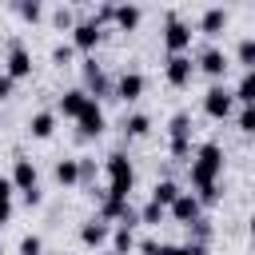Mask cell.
I'll use <instances>...</instances> for the list:
<instances>
[{"instance_id": "obj_1", "label": "cell", "mask_w": 255, "mask_h": 255, "mask_svg": "<svg viewBox=\"0 0 255 255\" xmlns=\"http://www.w3.org/2000/svg\"><path fill=\"white\" fill-rule=\"evenodd\" d=\"M219 175H223V147H219L215 139H207V143L195 147V159H191V187H195V191L215 187Z\"/></svg>"}, {"instance_id": "obj_2", "label": "cell", "mask_w": 255, "mask_h": 255, "mask_svg": "<svg viewBox=\"0 0 255 255\" xmlns=\"http://www.w3.org/2000/svg\"><path fill=\"white\" fill-rule=\"evenodd\" d=\"M104 167H108V195H112V199H128L131 187H135V167H131V159H128L124 151H112Z\"/></svg>"}, {"instance_id": "obj_3", "label": "cell", "mask_w": 255, "mask_h": 255, "mask_svg": "<svg viewBox=\"0 0 255 255\" xmlns=\"http://www.w3.org/2000/svg\"><path fill=\"white\" fill-rule=\"evenodd\" d=\"M8 179H12V187H16V191H24V199H28V203H40V171H36V163H32V159H24V155H20V159L12 163V175H8Z\"/></svg>"}, {"instance_id": "obj_4", "label": "cell", "mask_w": 255, "mask_h": 255, "mask_svg": "<svg viewBox=\"0 0 255 255\" xmlns=\"http://www.w3.org/2000/svg\"><path fill=\"white\" fill-rule=\"evenodd\" d=\"M163 44H167V52L171 56H183L187 48H191V24L187 20H179L175 12L167 16V24H163Z\"/></svg>"}, {"instance_id": "obj_5", "label": "cell", "mask_w": 255, "mask_h": 255, "mask_svg": "<svg viewBox=\"0 0 255 255\" xmlns=\"http://www.w3.org/2000/svg\"><path fill=\"white\" fill-rule=\"evenodd\" d=\"M231 104H235V92L223 88V84H211V88L203 92V112H207L211 120H227V116H231Z\"/></svg>"}, {"instance_id": "obj_6", "label": "cell", "mask_w": 255, "mask_h": 255, "mask_svg": "<svg viewBox=\"0 0 255 255\" xmlns=\"http://www.w3.org/2000/svg\"><path fill=\"white\" fill-rule=\"evenodd\" d=\"M167 135H171V155L183 159V155L191 151V116H187V112H175L171 124H167Z\"/></svg>"}, {"instance_id": "obj_7", "label": "cell", "mask_w": 255, "mask_h": 255, "mask_svg": "<svg viewBox=\"0 0 255 255\" xmlns=\"http://www.w3.org/2000/svg\"><path fill=\"white\" fill-rule=\"evenodd\" d=\"M167 215L175 219V223H183V227H191L195 219H203V203L195 199V191H179V199L167 207Z\"/></svg>"}, {"instance_id": "obj_8", "label": "cell", "mask_w": 255, "mask_h": 255, "mask_svg": "<svg viewBox=\"0 0 255 255\" xmlns=\"http://www.w3.org/2000/svg\"><path fill=\"white\" fill-rule=\"evenodd\" d=\"M76 128H80V135H100V131L108 128V116H104V108H100V100H92V96H88V104H84V112L76 116Z\"/></svg>"}, {"instance_id": "obj_9", "label": "cell", "mask_w": 255, "mask_h": 255, "mask_svg": "<svg viewBox=\"0 0 255 255\" xmlns=\"http://www.w3.org/2000/svg\"><path fill=\"white\" fill-rule=\"evenodd\" d=\"M163 76H167V84H171V88H187V84H191V76H195L191 56H167Z\"/></svg>"}, {"instance_id": "obj_10", "label": "cell", "mask_w": 255, "mask_h": 255, "mask_svg": "<svg viewBox=\"0 0 255 255\" xmlns=\"http://www.w3.org/2000/svg\"><path fill=\"white\" fill-rule=\"evenodd\" d=\"M143 88H147V80H143V72H135V68L120 72V80H116V96H120L124 104L139 100V96H143Z\"/></svg>"}, {"instance_id": "obj_11", "label": "cell", "mask_w": 255, "mask_h": 255, "mask_svg": "<svg viewBox=\"0 0 255 255\" xmlns=\"http://www.w3.org/2000/svg\"><path fill=\"white\" fill-rule=\"evenodd\" d=\"M100 24L96 20H80L76 28H72V48H80V52H92L96 44H100Z\"/></svg>"}, {"instance_id": "obj_12", "label": "cell", "mask_w": 255, "mask_h": 255, "mask_svg": "<svg viewBox=\"0 0 255 255\" xmlns=\"http://www.w3.org/2000/svg\"><path fill=\"white\" fill-rule=\"evenodd\" d=\"M28 72H32V52H28L24 44H12V52H8V72H4V76L16 84V80H24Z\"/></svg>"}, {"instance_id": "obj_13", "label": "cell", "mask_w": 255, "mask_h": 255, "mask_svg": "<svg viewBox=\"0 0 255 255\" xmlns=\"http://www.w3.org/2000/svg\"><path fill=\"white\" fill-rule=\"evenodd\" d=\"M84 80H88V96L92 100H100V96L112 92V84H108V76H104V68L96 60H84Z\"/></svg>"}, {"instance_id": "obj_14", "label": "cell", "mask_w": 255, "mask_h": 255, "mask_svg": "<svg viewBox=\"0 0 255 255\" xmlns=\"http://www.w3.org/2000/svg\"><path fill=\"white\" fill-rule=\"evenodd\" d=\"M112 239V227L104 223V219H88V223H80V243L84 247H104Z\"/></svg>"}, {"instance_id": "obj_15", "label": "cell", "mask_w": 255, "mask_h": 255, "mask_svg": "<svg viewBox=\"0 0 255 255\" xmlns=\"http://www.w3.org/2000/svg\"><path fill=\"white\" fill-rule=\"evenodd\" d=\"M223 28H227V8H203V16H199V32L219 36Z\"/></svg>"}, {"instance_id": "obj_16", "label": "cell", "mask_w": 255, "mask_h": 255, "mask_svg": "<svg viewBox=\"0 0 255 255\" xmlns=\"http://www.w3.org/2000/svg\"><path fill=\"white\" fill-rule=\"evenodd\" d=\"M199 68H203L211 80H219V76L227 72V52H219V48H207V52L199 56Z\"/></svg>"}, {"instance_id": "obj_17", "label": "cell", "mask_w": 255, "mask_h": 255, "mask_svg": "<svg viewBox=\"0 0 255 255\" xmlns=\"http://www.w3.org/2000/svg\"><path fill=\"white\" fill-rule=\"evenodd\" d=\"M84 104H88V92H84V88H68V92L60 96V112H64V116H72V120L84 112Z\"/></svg>"}, {"instance_id": "obj_18", "label": "cell", "mask_w": 255, "mask_h": 255, "mask_svg": "<svg viewBox=\"0 0 255 255\" xmlns=\"http://www.w3.org/2000/svg\"><path fill=\"white\" fill-rule=\"evenodd\" d=\"M28 131H32L36 139H48V135L56 131V112H32V120H28Z\"/></svg>"}, {"instance_id": "obj_19", "label": "cell", "mask_w": 255, "mask_h": 255, "mask_svg": "<svg viewBox=\"0 0 255 255\" xmlns=\"http://www.w3.org/2000/svg\"><path fill=\"white\" fill-rule=\"evenodd\" d=\"M179 191H183V187H179L175 179H159V183L151 187V199H155L159 207H171V203L179 199Z\"/></svg>"}, {"instance_id": "obj_20", "label": "cell", "mask_w": 255, "mask_h": 255, "mask_svg": "<svg viewBox=\"0 0 255 255\" xmlns=\"http://www.w3.org/2000/svg\"><path fill=\"white\" fill-rule=\"evenodd\" d=\"M131 247H135V231H131L128 223H116V227H112V251H116V255H128Z\"/></svg>"}, {"instance_id": "obj_21", "label": "cell", "mask_w": 255, "mask_h": 255, "mask_svg": "<svg viewBox=\"0 0 255 255\" xmlns=\"http://www.w3.org/2000/svg\"><path fill=\"white\" fill-rule=\"evenodd\" d=\"M52 171H56V183H64V187H76L80 183V159H60Z\"/></svg>"}, {"instance_id": "obj_22", "label": "cell", "mask_w": 255, "mask_h": 255, "mask_svg": "<svg viewBox=\"0 0 255 255\" xmlns=\"http://www.w3.org/2000/svg\"><path fill=\"white\" fill-rule=\"evenodd\" d=\"M128 211H131V203H128V199H112V195H104V203H100V219H104V223H108V219H116V223H120Z\"/></svg>"}, {"instance_id": "obj_23", "label": "cell", "mask_w": 255, "mask_h": 255, "mask_svg": "<svg viewBox=\"0 0 255 255\" xmlns=\"http://www.w3.org/2000/svg\"><path fill=\"white\" fill-rule=\"evenodd\" d=\"M139 16H143V12H139L135 4H116V12H112V20H116L124 32H131V28L139 24Z\"/></svg>"}, {"instance_id": "obj_24", "label": "cell", "mask_w": 255, "mask_h": 255, "mask_svg": "<svg viewBox=\"0 0 255 255\" xmlns=\"http://www.w3.org/2000/svg\"><path fill=\"white\" fill-rule=\"evenodd\" d=\"M124 131H128L131 139H139V135H147V131H151V116H147V112H131V116L124 120Z\"/></svg>"}, {"instance_id": "obj_25", "label": "cell", "mask_w": 255, "mask_h": 255, "mask_svg": "<svg viewBox=\"0 0 255 255\" xmlns=\"http://www.w3.org/2000/svg\"><path fill=\"white\" fill-rule=\"evenodd\" d=\"M235 100H239V104H255V68L243 72V80L235 84Z\"/></svg>"}, {"instance_id": "obj_26", "label": "cell", "mask_w": 255, "mask_h": 255, "mask_svg": "<svg viewBox=\"0 0 255 255\" xmlns=\"http://www.w3.org/2000/svg\"><path fill=\"white\" fill-rule=\"evenodd\" d=\"M163 215H167V207H159L155 199H147V203L139 207V223H151V227H159V223H163Z\"/></svg>"}, {"instance_id": "obj_27", "label": "cell", "mask_w": 255, "mask_h": 255, "mask_svg": "<svg viewBox=\"0 0 255 255\" xmlns=\"http://www.w3.org/2000/svg\"><path fill=\"white\" fill-rule=\"evenodd\" d=\"M235 56H239V64L251 72V68H255V36H243L239 48H235Z\"/></svg>"}, {"instance_id": "obj_28", "label": "cell", "mask_w": 255, "mask_h": 255, "mask_svg": "<svg viewBox=\"0 0 255 255\" xmlns=\"http://www.w3.org/2000/svg\"><path fill=\"white\" fill-rule=\"evenodd\" d=\"M16 12H20L24 20H32V24H36V20L44 16V4H36V0H20V4H16Z\"/></svg>"}, {"instance_id": "obj_29", "label": "cell", "mask_w": 255, "mask_h": 255, "mask_svg": "<svg viewBox=\"0 0 255 255\" xmlns=\"http://www.w3.org/2000/svg\"><path fill=\"white\" fill-rule=\"evenodd\" d=\"M20 255H44V239L40 235H24L20 239Z\"/></svg>"}, {"instance_id": "obj_30", "label": "cell", "mask_w": 255, "mask_h": 255, "mask_svg": "<svg viewBox=\"0 0 255 255\" xmlns=\"http://www.w3.org/2000/svg\"><path fill=\"white\" fill-rule=\"evenodd\" d=\"M239 131H255V104H243V112H239Z\"/></svg>"}, {"instance_id": "obj_31", "label": "cell", "mask_w": 255, "mask_h": 255, "mask_svg": "<svg viewBox=\"0 0 255 255\" xmlns=\"http://www.w3.org/2000/svg\"><path fill=\"white\" fill-rule=\"evenodd\" d=\"M52 20H56V28H68V32L76 28V16H72V8H56V12H52Z\"/></svg>"}, {"instance_id": "obj_32", "label": "cell", "mask_w": 255, "mask_h": 255, "mask_svg": "<svg viewBox=\"0 0 255 255\" xmlns=\"http://www.w3.org/2000/svg\"><path fill=\"white\" fill-rule=\"evenodd\" d=\"M175 255H207V243H179Z\"/></svg>"}, {"instance_id": "obj_33", "label": "cell", "mask_w": 255, "mask_h": 255, "mask_svg": "<svg viewBox=\"0 0 255 255\" xmlns=\"http://www.w3.org/2000/svg\"><path fill=\"white\" fill-rule=\"evenodd\" d=\"M52 60H56V64H68V60H72V48H68V44H56Z\"/></svg>"}, {"instance_id": "obj_34", "label": "cell", "mask_w": 255, "mask_h": 255, "mask_svg": "<svg viewBox=\"0 0 255 255\" xmlns=\"http://www.w3.org/2000/svg\"><path fill=\"white\" fill-rule=\"evenodd\" d=\"M12 223V199H0V227Z\"/></svg>"}, {"instance_id": "obj_35", "label": "cell", "mask_w": 255, "mask_h": 255, "mask_svg": "<svg viewBox=\"0 0 255 255\" xmlns=\"http://www.w3.org/2000/svg\"><path fill=\"white\" fill-rule=\"evenodd\" d=\"M12 191H16V187H12V179H8V175H0V199H12Z\"/></svg>"}, {"instance_id": "obj_36", "label": "cell", "mask_w": 255, "mask_h": 255, "mask_svg": "<svg viewBox=\"0 0 255 255\" xmlns=\"http://www.w3.org/2000/svg\"><path fill=\"white\" fill-rule=\"evenodd\" d=\"M8 92H12V80H8V76H0V100H4Z\"/></svg>"}, {"instance_id": "obj_37", "label": "cell", "mask_w": 255, "mask_h": 255, "mask_svg": "<svg viewBox=\"0 0 255 255\" xmlns=\"http://www.w3.org/2000/svg\"><path fill=\"white\" fill-rule=\"evenodd\" d=\"M251 239H255V215H251Z\"/></svg>"}, {"instance_id": "obj_38", "label": "cell", "mask_w": 255, "mask_h": 255, "mask_svg": "<svg viewBox=\"0 0 255 255\" xmlns=\"http://www.w3.org/2000/svg\"><path fill=\"white\" fill-rule=\"evenodd\" d=\"M104 255H116V251H112V247H108V251H104Z\"/></svg>"}]
</instances>
